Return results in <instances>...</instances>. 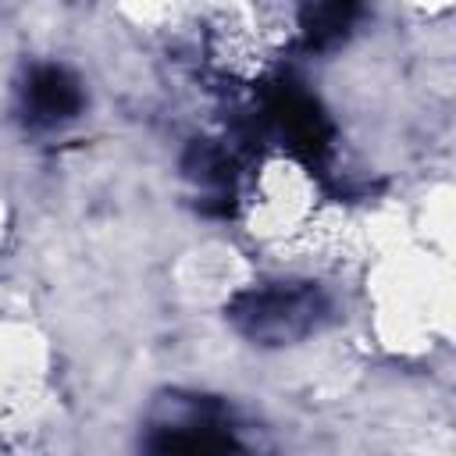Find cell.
Listing matches in <instances>:
<instances>
[{"label":"cell","mask_w":456,"mask_h":456,"mask_svg":"<svg viewBox=\"0 0 456 456\" xmlns=\"http://www.w3.org/2000/svg\"><path fill=\"white\" fill-rule=\"evenodd\" d=\"M224 314L253 346H292L331 321V299L314 281H271L235 292Z\"/></svg>","instance_id":"1"},{"label":"cell","mask_w":456,"mask_h":456,"mask_svg":"<svg viewBox=\"0 0 456 456\" xmlns=\"http://www.w3.org/2000/svg\"><path fill=\"white\" fill-rule=\"evenodd\" d=\"M146 456H235V438L214 403L192 399L146 435Z\"/></svg>","instance_id":"2"},{"label":"cell","mask_w":456,"mask_h":456,"mask_svg":"<svg viewBox=\"0 0 456 456\" xmlns=\"http://www.w3.org/2000/svg\"><path fill=\"white\" fill-rule=\"evenodd\" d=\"M264 110L267 121L274 125V132L285 139V146L303 157V160H321L331 146V121L324 114V107L299 89L296 82H274L264 96Z\"/></svg>","instance_id":"3"},{"label":"cell","mask_w":456,"mask_h":456,"mask_svg":"<svg viewBox=\"0 0 456 456\" xmlns=\"http://www.w3.org/2000/svg\"><path fill=\"white\" fill-rule=\"evenodd\" d=\"M82 110V86L61 64H39L21 86V114L36 128H53Z\"/></svg>","instance_id":"4"},{"label":"cell","mask_w":456,"mask_h":456,"mask_svg":"<svg viewBox=\"0 0 456 456\" xmlns=\"http://www.w3.org/2000/svg\"><path fill=\"white\" fill-rule=\"evenodd\" d=\"M360 18V4L353 0H328V4H306L299 11V28H303V46L306 50H331L338 46L353 21Z\"/></svg>","instance_id":"5"},{"label":"cell","mask_w":456,"mask_h":456,"mask_svg":"<svg viewBox=\"0 0 456 456\" xmlns=\"http://www.w3.org/2000/svg\"><path fill=\"white\" fill-rule=\"evenodd\" d=\"M182 175L196 185H207V189H217V192H228L232 185V157L210 142V139H196L189 142V150L182 153Z\"/></svg>","instance_id":"6"}]
</instances>
